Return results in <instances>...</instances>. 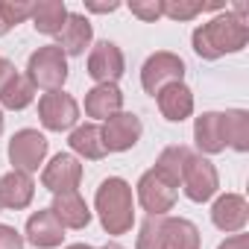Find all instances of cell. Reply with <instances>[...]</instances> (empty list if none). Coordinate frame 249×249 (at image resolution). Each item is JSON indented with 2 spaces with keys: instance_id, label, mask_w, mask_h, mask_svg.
Instances as JSON below:
<instances>
[{
  "instance_id": "1",
  "label": "cell",
  "mask_w": 249,
  "mask_h": 249,
  "mask_svg": "<svg viewBox=\"0 0 249 249\" xmlns=\"http://www.w3.org/2000/svg\"><path fill=\"white\" fill-rule=\"evenodd\" d=\"M191 41H194V53H196L199 59L214 62V59H220V56H226V53L243 50L246 41H249V27H246L237 15L223 12V15L211 18L208 24L196 27L194 36H191Z\"/></svg>"
},
{
  "instance_id": "2",
  "label": "cell",
  "mask_w": 249,
  "mask_h": 249,
  "mask_svg": "<svg viewBox=\"0 0 249 249\" xmlns=\"http://www.w3.org/2000/svg\"><path fill=\"white\" fill-rule=\"evenodd\" d=\"M100 223L108 234H126L135 223V202H132V188L126 179L108 176L100 182L97 196H94Z\"/></svg>"
},
{
  "instance_id": "3",
  "label": "cell",
  "mask_w": 249,
  "mask_h": 249,
  "mask_svg": "<svg viewBox=\"0 0 249 249\" xmlns=\"http://www.w3.org/2000/svg\"><path fill=\"white\" fill-rule=\"evenodd\" d=\"M27 79L33 82V88L62 91V85L68 79V56L56 44L38 47L27 62Z\"/></svg>"
},
{
  "instance_id": "4",
  "label": "cell",
  "mask_w": 249,
  "mask_h": 249,
  "mask_svg": "<svg viewBox=\"0 0 249 249\" xmlns=\"http://www.w3.org/2000/svg\"><path fill=\"white\" fill-rule=\"evenodd\" d=\"M185 79V62L176 56V53H170V50H159V53H153L147 62H144V68H141V85H144V91L147 94H159L161 88H167V85H173V82H182Z\"/></svg>"
},
{
  "instance_id": "5",
  "label": "cell",
  "mask_w": 249,
  "mask_h": 249,
  "mask_svg": "<svg viewBox=\"0 0 249 249\" xmlns=\"http://www.w3.org/2000/svg\"><path fill=\"white\" fill-rule=\"evenodd\" d=\"M38 117H41V126L50 132H68L76 126L79 120V106L71 94L65 91H47L38 100Z\"/></svg>"
},
{
  "instance_id": "6",
  "label": "cell",
  "mask_w": 249,
  "mask_h": 249,
  "mask_svg": "<svg viewBox=\"0 0 249 249\" xmlns=\"http://www.w3.org/2000/svg\"><path fill=\"white\" fill-rule=\"evenodd\" d=\"M182 185H185V196L191 202H208L217 194V188H220L217 167L205 156L191 153V159L185 164V173H182Z\"/></svg>"
},
{
  "instance_id": "7",
  "label": "cell",
  "mask_w": 249,
  "mask_h": 249,
  "mask_svg": "<svg viewBox=\"0 0 249 249\" xmlns=\"http://www.w3.org/2000/svg\"><path fill=\"white\" fill-rule=\"evenodd\" d=\"M141 132H144L141 117L132 114V111H117L100 126L106 153H126V150H132L141 141Z\"/></svg>"
},
{
  "instance_id": "8",
  "label": "cell",
  "mask_w": 249,
  "mask_h": 249,
  "mask_svg": "<svg viewBox=\"0 0 249 249\" xmlns=\"http://www.w3.org/2000/svg\"><path fill=\"white\" fill-rule=\"evenodd\" d=\"M126 71L123 50L114 41H97L88 53V76L97 79V85H117V79Z\"/></svg>"
},
{
  "instance_id": "9",
  "label": "cell",
  "mask_w": 249,
  "mask_h": 249,
  "mask_svg": "<svg viewBox=\"0 0 249 249\" xmlns=\"http://www.w3.org/2000/svg\"><path fill=\"white\" fill-rule=\"evenodd\" d=\"M47 156V138L38 129H21L9 141V161L21 173H36Z\"/></svg>"
},
{
  "instance_id": "10",
  "label": "cell",
  "mask_w": 249,
  "mask_h": 249,
  "mask_svg": "<svg viewBox=\"0 0 249 249\" xmlns=\"http://www.w3.org/2000/svg\"><path fill=\"white\" fill-rule=\"evenodd\" d=\"M138 202L150 217H167V211L176 205V188H170L156 170H147L138 179Z\"/></svg>"
},
{
  "instance_id": "11",
  "label": "cell",
  "mask_w": 249,
  "mask_h": 249,
  "mask_svg": "<svg viewBox=\"0 0 249 249\" xmlns=\"http://www.w3.org/2000/svg\"><path fill=\"white\" fill-rule=\"evenodd\" d=\"M79 179H82V164H79V159L71 156V153L53 156V161H50V164L44 167V173H41V185H44L50 194L76 191Z\"/></svg>"
},
{
  "instance_id": "12",
  "label": "cell",
  "mask_w": 249,
  "mask_h": 249,
  "mask_svg": "<svg viewBox=\"0 0 249 249\" xmlns=\"http://www.w3.org/2000/svg\"><path fill=\"white\" fill-rule=\"evenodd\" d=\"M27 240L36 249H56L65 240V226L56 220V214L50 208H41V211L30 214V220H27Z\"/></svg>"
},
{
  "instance_id": "13",
  "label": "cell",
  "mask_w": 249,
  "mask_h": 249,
  "mask_svg": "<svg viewBox=\"0 0 249 249\" xmlns=\"http://www.w3.org/2000/svg\"><path fill=\"white\" fill-rule=\"evenodd\" d=\"M249 220V205L240 194H223L217 196V202L211 205V223L220 229V231H240Z\"/></svg>"
},
{
  "instance_id": "14",
  "label": "cell",
  "mask_w": 249,
  "mask_h": 249,
  "mask_svg": "<svg viewBox=\"0 0 249 249\" xmlns=\"http://www.w3.org/2000/svg\"><path fill=\"white\" fill-rule=\"evenodd\" d=\"M194 141L199 147V156H214L226 150V132H223V111H202L194 123Z\"/></svg>"
},
{
  "instance_id": "15",
  "label": "cell",
  "mask_w": 249,
  "mask_h": 249,
  "mask_svg": "<svg viewBox=\"0 0 249 249\" xmlns=\"http://www.w3.org/2000/svg\"><path fill=\"white\" fill-rule=\"evenodd\" d=\"M33 196H36V185H33L30 173L9 170L6 176H0V205L3 208L21 211L33 202Z\"/></svg>"
},
{
  "instance_id": "16",
  "label": "cell",
  "mask_w": 249,
  "mask_h": 249,
  "mask_svg": "<svg viewBox=\"0 0 249 249\" xmlns=\"http://www.w3.org/2000/svg\"><path fill=\"white\" fill-rule=\"evenodd\" d=\"M50 211L56 214V220L65 229H85L91 223V211L85 205V199L79 196V191H65V194H53V205Z\"/></svg>"
},
{
  "instance_id": "17",
  "label": "cell",
  "mask_w": 249,
  "mask_h": 249,
  "mask_svg": "<svg viewBox=\"0 0 249 249\" xmlns=\"http://www.w3.org/2000/svg\"><path fill=\"white\" fill-rule=\"evenodd\" d=\"M91 38H94L91 21H88L85 15H79V12H73V15H68L65 27H62V33H59V44H56V47H59L65 56H82L85 47L91 44Z\"/></svg>"
},
{
  "instance_id": "18",
  "label": "cell",
  "mask_w": 249,
  "mask_h": 249,
  "mask_svg": "<svg viewBox=\"0 0 249 249\" xmlns=\"http://www.w3.org/2000/svg\"><path fill=\"white\" fill-rule=\"evenodd\" d=\"M156 97H159L161 114H164L170 123H182V120H188L191 111H194V91H191L185 82H173V85L161 88Z\"/></svg>"
},
{
  "instance_id": "19",
  "label": "cell",
  "mask_w": 249,
  "mask_h": 249,
  "mask_svg": "<svg viewBox=\"0 0 249 249\" xmlns=\"http://www.w3.org/2000/svg\"><path fill=\"white\" fill-rule=\"evenodd\" d=\"M123 108V91L117 85H94L85 94V114L97 120H108Z\"/></svg>"
},
{
  "instance_id": "20",
  "label": "cell",
  "mask_w": 249,
  "mask_h": 249,
  "mask_svg": "<svg viewBox=\"0 0 249 249\" xmlns=\"http://www.w3.org/2000/svg\"><path fill=\"white\" fill-rule=\"evenodd\" d=\"M68 6L65 0H38V3H33V27L41 33V36H59L65 21H68Z\"/></svg>"
},
{
  "instance_id": "21",
  "label": "cell",
  "mask_w": 249,
  "mask_h": 249,
  "mask_svg": "<svg viewBox=\"0 0 249 249\" xmlns=\"http://www.w3.org/2000/svg\"><path fill=\"white\" fill-rule=\"evenodd\" d=\"M188 159H191V150L182 147V144H173V147L161 150V156H159V161H156L153 170H156L170 188H179V185H182V173H185Z\"/></svg>"
},
{
  "instance_id": "22",
  "label": "cell",
  "mask_w": 249,
  "mask_h": 249,
  "mask_svg": "<svg viewBox=\"0 0 249 249\" xmlns=\"http://www.w3.org/2000/svg\"><path fill=\"white\" fill-rule=\"evenodd\" d=\"M71 150L88 161H97L106 156V144H103V135H100V126H94V123H85V126H76L68 138Z\"/></svg>"
},
{
  "instance_id": "23",
  "label": "cell",
  "mask_w": 249,
  "mask_h": 249,
  "mask_svg": "<svg viewBox=\"0 0 249 249\" xmlns=\"http://www.w3.org/2000/svg\"><path fill=\"white\" fill-rule=\"evenodd\" d=\"M164 249H199V229L185 217H167Z\"/></svg>"
},
{
  "instance_id": "24",
  "label": "cell",
  "mask_w": 249,
  "mask_h": 249,
  "mask_svg": "<svg viewBox=\"0 0 249 249\" xmlns=\"http://www.w3.org/2000/svg\"><path fill=\"white\" fill-rule=\"evenodd\" d=\"M223 132H226V147L246 153L249 150V114L243 108L223 111Z\"/></svg>"
},
{
  "instance_id": "25",
  "label": "cell",
  "mask_w": 249,
  "mask_h": 249,
  "mask_svg": "<svg viewBox=\"0 0 249 249\" xmlns=\"http://www.w3.org/2000/svg\"><path fill=\"white\" fill-rule=\"evenodd\" d=\"M33 100H36V88H33V82H30L27 76H21V73H15V76L6 82V88L0 91V106L9 108V111H21V108H27Z\"/></svg>"
},
{
  "instance_id": "26",
  "label": "cell",
  "mask_w": 249,
  "mask_h": 249,
  "mask_svg": "<svg viewBox=\"0 0 249 249\" xmlns=\"http://www.w3.org/2000/svg\"><path fill=\"white\" fill-rule=\"evenodd\" d=\"M205 9H223L220 3H188V0H161V15L173 18V21H194L199 12Z\"/></svg>"
},
{
  "instance_id": "27",
  "label": "cell",
  "mask_w": 249,
  "mask_h": 249,
  "mask_svg": "<svg viewBox=\"0 0 249 249\" xmlns=\"http://www.w3.org/2000/svg\"><path fill=\"white\" fill-rule=\"evenodd\" d=\"M164 226H167V217H147L141 223L135 249H164Z\"/></svg>"
},
{
  "instance_id": "28",
  "label": "cell",
  "mask_w": 249,
  "mask_h": 249,
  "mask_svg": "<svg viewBox=\"0 0 249 249\" xmlns=\"http://www.w3.org/2000/svg\"><path fill=\"white\" fill-rule=\"evenodd\" d=\"M30 15H33V3H27V0H0V18L9 30L24 24Z\"/></svg>"
},
{
  "instance_id": "29",
  "label": "cell",
  "mask_w": 249,
  "mask_h": 249,
  "mask_svg": "<svg viewBox=\"0 0 249 249\" xmlns=\"http://www.w3.org/2000/svg\"><path fill=\"white\" fill-rule=\"evenodd\" d=\"M129 12H132L135 18L153 24V21L161 18V0H132V3H129Z\"/></svg>"
},
{
  "instance_id": "30",
  "label": "cell",
  "mask_w": 249,
  "mask_h": 249,
  "mask_svg": "<svg viewBox=\"0 0 249 249\" xmlns=\"http://www.w3.org/2000/svg\"><path fill=\"white\" fill-rule=\"evenodd\" d=\"M0 249H24V234L15 226H0Z\"/></svg>"
},
{
  "instance_id": "31",
  "label": "cell",
  "mask_w": 249,
  "mask_h": 249,
  "mask_svg": "<svg viewBox=\"0 0 249 249\" xmlns=\"http://www.w3.org/2000/svg\"><path fill=\"white\" fill-rule=\"evenodd\" d=\"M217 249H249V234H231V237H226Z\"/></svg>"
},
{
  "instance_id": "32",
  "label": "cell",
  "mask_w": 249,
  "mask_h": 249,
  "mask_svg": "<svg viewBox=\"0 0 249 249\" xmlns=\"http://www.w3.org/2000/svg\"><path fill=\"white\" fill-rule=\"evenodd\" d=\"M15 73H18V71H15V65H12L9 59H3V56H0V91L6 88V82H9Z\"/></svg>"
},
{
  "instance_id": "33",
  "label": "cell",
  "mask_w": 249,
  "mask_h": 249,
  "mask_svg": "<svg viewBox=\"0 0 249 249\" xmlns=\"http://www.w3.org/2000/svg\"><path fill=\"white\" fill-rule=\"evenodd\" d=\"M85 9L88 12H114V9H120V3H94V0H88V3H85Z\"/></svg>"
},
{
  "instance_id": "34",
  "label": "cell",
  "mask_w": 249,
  "mask_h": 249,
  "mask_svg": "<svg viewBox=\"0 0 249 249\" xmlns=\"http://www.w3.org/2000/svg\"><path fill=\"white\" fill-rule=\"evenodd\" d=\"M65 249H94V246H88V243H71V246H65Z\"/></svg>"
},
{
  "instance_id": "35",
  "label": "cell",
  "mask_w": 249,
  "mask_h": 249,
  "mask_svg": "<svg viewBox=\"0 0 249 249\" xmlns=\"http://www.w3.org/2000/svg\"><path fill=\"white\" fill-rule=\"evenodd\" d=\"M6 33H9V27L3 24V18H0V36H6Z\"/></svg>"
},
{
  "instance_id": "36",
  "label": "cell",
  "mask_w": 249,
  "mask_h": 249,
  "mask_svg": "<svg viewBox=\"0 0 249 249\" xmlns=\"http://www.w3.org/2000/svg\"><path fill=\"white\" fill-rule=\"evenodd\" d=\"M100 249H123L120 243H106V246H100Z\"/></svg>"
},
{
  "instance_id": "37",
  "label": "cell",
  "mask_w": 249,
  "mask_h": 249,
  "mask_svg": "<svg viewBox=\"0 0 249 249\" xmlns=\"http://www.w3.org/2000/svg\"><path fill=\"white\" fill-rule=\"evenodd\" d=\"M0 135H3V111H0Z\"/></svg>"
},
{
  "instance_id": "38",
  "label": "cell",
  "mask_w": 249,
  "mask_h": 249,
  "mask_svg": "<svg viewBox=\"0 0 249 249\" xmlns=\"http://www.w3.org/2000/svg\"><path fill=\"white\" fill-rule=\"evenodd\" d=\"M0 208H3V205H0Z\"/></svg>"
}]
</instances>
